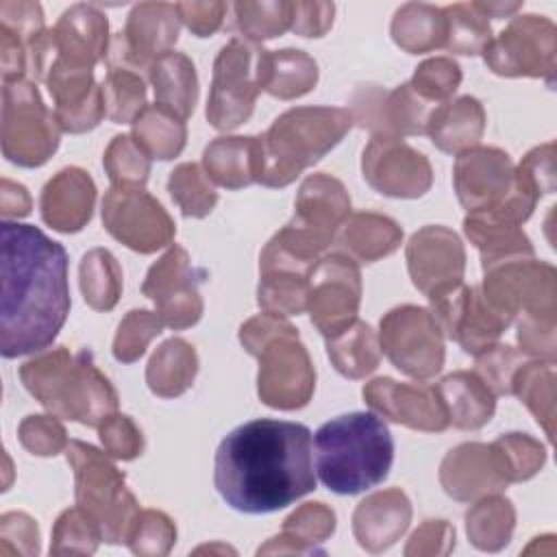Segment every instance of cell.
Listing matches in <instances>:
<instances>
[{"mask_svg":"<svg viewBox=\"0 0 557 557\" xmlns=\"http://www.w3.org/2000/svg\"><path fill=\"white\" fill-rule=\"evenodd\" d=\"M207 176L226 189H239L261 178V137H218L205 148Z\"/></svg>","mask_w":557,"mask_h":557,"instance_id":"25","label":"cell"},{"mask_svg":"<svg viewBox=\"0 0 557 557\" xmlns=\"http://www.w3.org/2000/svg\"><path fill=\"white\" fill-rule=\"evenodd\" d=\"M94 200L96 187L89 174L78 168H65L41 191V218L54 231L76 233L89 222Z\"/></svg>","mask_w":557,"mask_h":557,"instance_id":"21","label":"cell"},{"mask_svg":"<svg viewBox=\"0 0 557 557\" xmlns=\"http://www.w3.org/2000/svg\"><path fill=\"white\" fill-rule=\"evenodd\" d=\"M148 76L154 87L157 104H163L181 120H187L198 98V76L194 63L185 54L170 50L154 59Z\"/></svg>","mask_w":557,"mask_h":557,"instance_id":"28","label":"cell"},{"mask_svg":"<svg viewBox=\"0 0 557 557\" xmlns=\"http://www.w3.org/2000/svg\"><path fill=\"white\" fill-rule=\"evenodd\" d=\"M176 11L181 22L196 37H209L220 28L226 13V4L224 2H178Z\"/></svg>","mask_w":557,"mask_h":557,"instance_id":"56","label":"cell"},{"mask_svg":"<svg viewBox=\"0 0 557 557\" xmlns=\"http://www.w3.org/2000/svg\"><path fill=\"white\" fill-rule=\"evenodd\" d=\"M98 540L102 535L96 520L83 507H72L54 524L50 553H94Z\"/></svg>","mask_w":557,"mask_h":557,"instance_id":"44","label":"cell"},{"mask_svg":"<svg viewBox=\"0 0 557 557\" xmlns=\"http://www.w3.org/2000/svg\"><path fill=\"white\" fill-rule=\"evenodd\" d=\"M435 389L446 409L448 424L453 422L457 429H479L494 413V394L476 374H448Z\"/></svg>","mask_w":557,"mask_h":557,"instance_id":"27","label":"cell"},{"mask_svg":"<svg viewBox=\"0 0 557 557\" xmlns=\"http://www.w3.org/2000/svg\"><path fill=\"white\" fill-rule=\"evenodd\" d=\"M444 35H446L444 11L433 4H424V2L403 4L392 20V39L396 41V46H400L409 54L444 48Z\"/></svg>","mask_w":557,"mask_h":557,"instance_id":"30","label":"cell"},{"mask_svg":"<svg viewBox=\"0 0 557 557\" xmlns=\"http://www.w3.org/2000/svg\"><path fill=\"white\" fill-rule=\"evenodd\" d=\"M0 352L46 350L70 313L67 252L33 224H0Z\"/></svg>","mask_w":557,"mask_h":557,"instance_id":"1","label":"cell"},{"mask_svg":"<svg viewBox=\"0 0 557 557\" xmlns=\"http://www.w3.org/2000/svg\"><path fill=\"white\" fill-rule=\"evenodd\" d=\"M17 437L37 457H50L67 448L65 429L54 416H26L17 426Z\"/></svg>","mask_w":557,"mask_h":557,"instance_id":"47","label":"cell"},{"mask_svg":"<svg viewBox=\"0 0 557 557\" xmlns=\"http://www.w3.org/2000/svg\"><path fill=\"white\" fill-rule=\"evenodd\" d=\"M403 239L398 224L376 213H355L342 224L337 244L348 250L361 263H372L381 257L392 255Z\"/></svg>","mask_w":557,"mask_h":557,"instance_id":"29","label":"cell"},{"mask_svg":"<svg viewBox=\"0 0 557 557\" xmlns=\"http://www.w3.org/2000/svg\"><path fill=\"white\" fill-rule=\"evenodd\" d=\"M363 178L385 196L418 198L431 187V165L400 137L374 135L363 150Z\"/></svg>","mask_w":557,"mask_h":557,"instance_id":"16","label":"cell"},{"mask_svg":"<svg viewBox=\"0 0 557 557\" xmlns=\"http://www.w3.org/2000/svg\"><path fill=\"white\" fill-rule=\"evenodd\" d=\"M0 213L2 218H22L30 213V196L24 185L9 178L0 181Z\"/></svg>","mask_w":557,"mask_h":557,"instance_id":"58","label":"cell"},{"mask_svg":"<svg viewBox=\"0 0 557 557\" xmlns=\"http://www.w3.org/2000/svg\"><path fill=\"white\" fill-rule=\"evenodd\" d=\"M411 518V507L400 490H387L359 503L352 516V529L359 544L372 553L387 548L403 535Z\"/></svg>","mask_w":557,"mask_h":557,"instance_id":"23","label":"cell"},{"mask_svg":"<svg viewBox=\"0 0 557 557\" xmlns=\"http://www.w3.org/2000/svg\"><path fill=\"white\" fill-rule=\"evenodd\" d=\"M318 81V65L315 61L294 48H285L278 52H270L268 61V81H265V91L289 100L307 94L313 89Z\"/></svg>","mask_w":557,"mask_h":557,"instance_id":"34","label":"cell"},{"mask_svg":"<svg viewBox=\"0 0 557 557\" xmlns=\"http://www.w3.org/2000/svg\"><path fill=\"white\" fill-rule=\"evenodd\" d=\"M104 170L113 187H144L150 174V157L128 135H117L104 152Z\"/></svg>","mask_w":557,"mask_h":557,"instance_id":"42","label":"cell"},{"mask_svg":"<svg viewBox=\"0 0 557 557\" xmlns=\"http://www.w3.org/2000/svg\"><path fill=\"white\" fill-rule=\"evenodd\" d=\"M381 348L405 374L429 379L444 363L442 331L431 311L422 307H396L381 320Z\"/></svg>","mask_w":557,"mask_h":557,"instance_id":"10","label":"cell"},{"mask_svg":"<svg viewBox=\"0 0 557 557\" xmlns=\"http://www.w3.org/2000/svg\"><path fill=\"white\" fill-rule=\"evenodd\" d=\"M466 520H468L470 540L479 548L496 550L509 540L513 511L509 507V500L485 498L468 511Z\"/></svg>","mask_w":557,"mask_h":557,"instance_id":"39","label":"cell"},{"mask_svg":"<svg viewBox=\"0 0 557 557\" xmlns=\"http://www.w3.org/2000/svg\"><path fill=\"white\" fill-rule=\"evenodd\" d=\"M104 228L137 252H154L174 237L165 209L141 187H113L102 200Z\"/></svg>","mask_w":557,"mask_h":557,"instance_id":"13","label":"cell"},{"mask_svg":"<svg viewBox=\"0 0 557 557\" xmlns=\"http://www.w3.org/2000/svg\"><path fill=\"white\" fill-rule=\"evenodd\" d=\"M259 307L268 313L292 315L307 309V276L298 272H261Z\"/></svg>","mask_w":557,"mask_h":557,"instance_id":"40","label":"cell"},{"mask_svg":"<svg viewBox=\"0 0 557 557\" xmlns=\"http://www.w3.org/2000/svg\"><path fill=\"white\" fill-rule=\"evenodd\" d=\"M198 370V357L194 348L185 339H168L165 344L159 346V350L152 355L148 370H146V381L148 387L163 398H172L183 394Z\"/></svg>","mask_w":557,"mask_h":557,"instance_id":"31","label":"cell"},{"mask_svg":"<svg viewBox=\"0 0 557 557\" xmlns=\"http://www.w3.org/2000/svg\"><path fill=\"white\" fill-rule=\"evenodd\" d=\"M463 259L466 255L459 237L444 226H424L407 244L411 281L426 296L459 283L463 274Z\"/></svg>","mask_w":557,"mask_h":557,"instance_id":"20","label":"cell"},{"mask_svg":"<svg viewBox=\"0 0 557 557\" xmlns=\"http://www.w3.org/2000/svg\"><path fill=\"white\" fill-rule=\"evenodd\" d=\"M518 355L509 346H490L476 355V376L492 389V394H509L516 374Z\"/></svg>","mask_w":557,"mask_h":557,"instance_id":"50","label":"cell"},{"mask_svg":"<svg viewBox=\"0 0 557 557\" xmlns=\"http://www.w3.org/2000/svg\"><path fill=\"white\" fill-rule=\"evenodd\" d=\"M181 17L176 4L141 2L126 20L124 33H117L109 48V67L122 70H150L157 57L170 52L178 39Z\"/></svg>","mask_w":557,"mask_h":557,"instance_id":"14","label":"cell"},{"mask_svg":"<svg viewBox=\"0 0 557 557\" xmlns=\"http://www.w3.org/2000/svg\"><path fill=\"white\" fill-rule=\"evenodd\" d=\"M315 472L335 494H361L389 474L394 440L385 420L372 411H352L324 422L313 435Z\"/></svg>","mask_w":557,"mask_h":557,"instance_id":"3","label":"cell"},{"mask_svg":"<svg viewBox=\"0 0 557 557\" xmlns=\"http://www.w3.org/2000/svg\"><path fill=\"white\" fill-rule=\"evenodd\" d=\"M289 333H296V329L281 320L276 313H261L252 320H248L242 331H239V339L244 344V348L250 352V355H259V350L274 337L278 335H289Z\"/></svg>","mask_w":557,"mask_h":557,"instance_id":"55","label":"cell"},{"mask_svg":"<svg viewBox=\"0 0 557 557\" xmlns=\"http://www.w3.org/2000/svg\"><path fill=\"white\" fill-rule=\"evenodd\" d=\"M366 403L381 416L420 431H444L448 416L435 387L374 379L363 387Z\"/></svg>","mask_w":557,"mask_h":557,"instance_id":"19","label":"cell"},{"mask_svg":"<svg viewBox=\"0 0 557 557\" xmlns=\"http://www.w3.org/2000/svg\"><path fill=\"white\" fill-rule=\"evenodd\" d=\"M39 531L30 516L9 511L0 518V555H37Z\"/></svg>","mask_w":557,"mask_h":557,"instance_id":"52","label":"cell"},{"mask_svg":"<svg viewBox=\"0 0 557 557\" xmlns=\"http://www.w3.org/2000/svg\"><path fill=\"white\" fill-rule=\"evenodd\" d=\"M333 2H292V30L302 37H322L333 24Z\"/></svg>","mask_w":557,"mask_h":557,"instance_id":"54","label":"cell"},{"mask_svg":"<svg viewBox=\"0 0 557 557\" xmlns=\"http://www.w3.org/2000/svg\"><path fill=\"white\" fill-rule=\"evenodd\" d=\"M381 344L370 324L355 320L344 331L326 337V350L337 368L348 379H361L370 374L381 359Z\"/></svg>","mask_w":557,"mask_h":557,"instance_id":"32","label":"cell"},{"mask_svg":"<svg viewBox=\"0 0 557 557\" xmlns=\"http://www.w3.org/2000/svg\"><path fill=\"white\" fill-rule=\"evenodd\" d=\"M163 320L159 313H150V311H131L115 335L113 342V355L117 361L131 363L135 359H139L148 346V342L161 333L163 329Z\"/></svg>","mask_w":557,"mask_h":557,"instance_id":"46","label":"cell"},{"mask_svg":"<svg viewBox=\"0 0 557 557\" xmlns=\"http://www.w3.org/2000/svg\"><path fill=\"white\" fill-rule=\"evenodd\" d=\"M185 120L163 104L144 107V111L133 120V139L152 159H172L185 146Z\"/></svg>","mask_w":557,"mask_h":557,"instance_id":"33","label":"cell"},{"mask_svg":"<svg viewBox=\"0 0 557 557\" xmlns=\"http://www.w3.org/2000/svg\"><path fill=\"white\" fill-rule=\"evenodd\" d=\"M239 30L250 39H270L292 28V2H237L233 4Z\"/></svg>","mask_w":557,"mask_h":557,"instance_id":"43","label":"cell"},{"mask_svg":"<svg viewBox=\"0 0 557 557\" xmlns=\"http://www.w3.org/2000/svg\"><path fill=\"white\" fill-rule=\"evenodd\" d=\"M174 524L161 511H139L126 542L135 553H165L174 542Z\"/></svg>","mask_w":557,"mask_h":557,"instance_id":"48","label":"cell"},{"mask_svg":"<svg viewBox=\"0 0 557 557\" xmlns=\"http://www.w3.org/2000/svg\"><path fill=\"white\" fill-rule=\"evenodd\" d=\"M555 26L537 15H520L492 39L485 50V63L503 76H540L553 72Z\"/></svg>","mask_w":557,"mask_h":557,"instance_id":"15","label":"cell"},{"mask_svg":"<svg viewBox=\"0 0 557 557\" xmlns=\"http://www.w3.org/2000/svg\"><path fill=\"white\" fill-rule=\"evenodd\" d=\"M459 83H461L459 65L448 57H435L416 67V74L409 85L420 98L433 104H442L455 94Z\"/></svg>","mask_w":557,"mask_h":557,"instance_id":"45","label":"cell"},{"mask_svg":"<svg viewBox=\"0 0 557 557\" xmlns=\"http://www.w3.org/2000/svg\"><path fill=\"white\" fill-rule=\"evenodd\" d=\"M350 213L344 185L329 174H311L298 191L296 213L263 248L261 272L309 274L318 255L333 242Z\"/></svg>","mask_w":557,"mask_h":557,"instance_id":"4","label":"cell"},{"mask_svg":"<svg viewBox=\"0 0 557 557\" xmlns=\"http://www.w3.org/2000/svg\"><path fill=\"white\" fill-rule=\"evenodd\" d=\"M168 189L183 215L205 218L218 202V194L209 176L196 163H181L168 181Z\"/></svg>","mask_w":557,"mask_h":557,"instance_id":"41","label":"cell"},{"mask_svg":"<svg viewBox=\"0 0 557 557\" xmlns=\"http://www.w3.org/2000/svg\"><path fill=\"white\" fill-rule=\"evenodd\" d=\"M104 111L107 117L124 124L131 122L144 111L146 107V85L137 72L131 70H109L104 85H102Z\"/></svg>","mask_w":557,"mask_h":557,"instance_id":"37","label":"cell"},{"mask_svg":"<svg viewBox=\"0 0 557 557\" xmlns=\"http://www.w3.org/2000/svg\"><path fill=\"white\" fill-rule=\"evenodd\" d=\"M513 187L511 161L496 148H468L455 161V189L459 202L472 211L500 205Z\"/></svg>","mask_w":557,"mask_h":557,"instance_id":"18","label":"cell"},{"mask_svg":"<svg viewBox=\"0 0 557 557\" xmlns=\"http://www.w3.org/2000/svg\"><path fill=\"white\" fill-rule=\"evenodd\" d=\"M444 11L446 35L444 48L457 54H479L492 41V28L487 17L474 7V2L450 4Z\"/></svg>","mask_w":557,"mask_h":557,"instance_id":"36","label":"cell"},{"mask_svg":"<svg viewBox=\"0 0 557 557\" xmlns=\"http://www.w3.org/2000/svg\"><path fill=\"white\" fill-rule=\"evenodd\" d=\"M359 296V268L348 255H326L309 270L307 309L311 313V322L322 335L331 337L355 322Z\"/></svg>","mask_w":557,"mask_h":557,"instance_id":"11","label":"cell"},{"mask_svg":"<svg viewBox=\"0 0 557 557\" xmlns=\"http://www.w3.org/2000/svg\"><path fill=\"white\" fill-rule=\"evenodd\" d=\"M65 455L74 468L78 507L96 520L102 540H126L139 509L124 485V474L98 448L85 442H70Z\"/></svg>","mask_w":557,"mask_h":557,"instance_id":"7","label":"cell"},{"mask_svg":"<svg viewBox=\"0 0 557 557\" xmlns=\"http://www.w3.org/2000/svg\"><path fill=\"white\" fill-rule=\"evenodd\" d=\"M0 67H2L4 83L17 81L24 76V72H28L26 44L2 26H0Z\"/></svg>","mask_w":557,"mask_h":557,"instance_id":"57","label":"cell"},{"mask_svg":"<svg viewBox=\"0 0 557 557\" xmlns=\"http://www.w3.org/2000/svg\"><path fill=\"white\" fill-rule=\"evenodd\" d=\"M311 431L300 422L259 418L233 429L215 450L213 483L242 513H272L315 490Z\"/></svg>","mask_w":557,"mask_h":557,"instance_id":"2","label":"cell"},{"mask_svg":"<svg viewBox=\"0 0 557 557\" xmlns=\"http://www.w3.org/2000/svg\"><path fill=\"white\" fill-rule=\"evenodd\" d=\"M24 387L54 416L100 426L117 407V396L89 352L63 346L41 352L20 368Z\"/></svg>","mask_w":557,"mask_h":557,"instance_id":"5","label":"cell"},{"mask_svg":"<svg viewBox=\"0 0 557 557\" xmlns=\"http://www.w3.org/2000/svg\"><path fill=\"white\" fill-rule=\"evenodd\" d=\"M440 479L444 490L457 500L503 490L507 483L492 461L490 446L483 444H461L450 450L442 463Z\"/></svg>","mask_w":557,"mask_h":557,"instance_id":"24","label":"cell"},{"mask_svg":"<svg viewBox=\"0 0 557 557\" xmlns=\"http://www.w3.org/2000/svg\"><path fill=\"white\" fill-rule=\"evenodd\" d=\"M490 453L498 474L505 481L529 479L531 474L537 472V468L544 461V453L540 444H535L531 437L520 433H509L498 437L490 446Z\"/></svg>","mask_w":557,"mask_h":557,"instance_id":"38","label":"cell"},{"mask_svg":"<svg viewBox=\"0 0 557 557\" xmlns=\"http://www.w3.org/2000/svg\"><path fill=\"white\" fill-rule=\"evenodd\" d=\"M81 289L87 305L98 311H109L117 302L122 292V270L109 250L96 248L83 257Z\"/></svg>","mask_w":557,"mask_h":557,"instance_id":"35","label":"cell"},{"mask_svg":"<svg viewBox=\"0 0 557 557\" xmlns=\"http://www.w3.org/2000/svg\"><path fill=\"white\" fill-rule=\"evenodd\" d=\"M335 529V513L324 503H305L285 520L283 537L300 542H324Z\"/></svg>","mask_w":557,"mask_h":557,"instance_id":"49","label":"cell"},{"mask_svg":"<svg viewBox=\"0 0 557 557\" xmlns=\"http://www.w3.org/2000/svg\"><path fill=\"white\" fill-rule=\"evenodd\" d=\"M61 126L46 109L37 87L9 81L2 87V154L22 168L44 165L59 146Z\"/></svg>","mask_w":557,"mask_h":557,"instance_id":"9","label":"cell"},{"mask_svg":"<svg viewBox=\"0 0 557 557\" xmlns=\"http://www.w3.org/2000/svg\"><path fill=\"white\" fill-rule=\"evenodd\" d=\"M100 440L104 450L115 459H135L144 450L141 431L128 416L111 413L100 426Z\"/></svg>","mask_w":557,"mask_h":557,"instance_id":"51","label":"cell"},{"mask_svg":"<svg viewBox=\"0 0 557 557\" xmlns=\"http://www.w3.org/2000/svg\"><path fill=\"white\" fill-rule=\"evenodd\" d=\"M268 61V50L242 37H233L218 52L207 102V120L211 126L231 131L250 117L257 94L265 89Z\"/></svg>","mask_w":557,"mask_h":557,"instance_id":"8","label":"cell"},{"mask_svg":"<svg viewBox=\"0 0 557 557\" xmlns=\"http://www.w3.org/2000/svg\"><path fill=\"white\" fill-rule=\"evenodd\" d=\"M141 289L157 305L161 320L172 329L191 326L202 313L189 255L178 246H172L148 270Z\"/></svg>","mask_w":557,"mask_h":557,"instance_id":"17","label":"cell"},{"mask_svg":"<svg viewBox=\"0 0 557 557\" xmlns=\"http://www.w3.org/2000/svg\"><path fill=\"white\" fill-rule=\"evenodd\" d=\"M0 26L17 35L26 46L44 33V11L37 2L26 0H2L0 2Z\"/></svg>","mask_w":557,"mask_h":557,"instance_id":"53","label":"cell"},{"mask_svg":"<svg viewBox=\"0 0 557 557\" xmlns=\"http://www.w3.org/2000/svg\"><path fill=\"white\" fill-rule=\"evenodd\" d=\"M352 126V113L331 107H298L285 111L261 137L263 170L259 183L285 187L322 159Z\"/></svg>","mask_w":557,"mask_h":557,"instance_id":"6","label":"cell"},{"mask_svg":"<svg viewBox=\"0 0 557 557\" xmlns=\"http://www.w3.org/2000/svg\"><path fill=\"white\" fill-rule=\"evenodd\" d=\"M485 126L483 107L476 98L461 96L453 102H442L429 117L426 133L431 141L444 152H463L472 148Z\"/></svg>","mask_w":557,"mask_h":557,"instance_id":"26","label":"cell"},{"mask_svg":"<svg viewBox=\"0 0 557 557\" xmlns=\"http://www.w3.org/2000/svg\"><path fill=\"white\" fill-rule=\"evenodd\" d=\"M259 396L274 409L305 407L313 394L315 372L298 333L278 335L259 350Z\"/></svg>","mask_w":557,"mask_h":557,"instance_id":"12","label":"cell"},{"mask_svg":"<svg viewBox=\"0 0 557 557\" xmlns=\"http://www.w3.org/2000/svg\"><path fill=\"white\" fill-rule=\"evenodd\" d=\"M474 7L485 15V17H507L513 11H518L522 4L520 2H474Z\"/></svg>","mask_w":557,"mask_h":557,"instance_id":"59","label":"cell"},{"mask_svg":"<svg viewBox=\"0 0 557 557\" xmlns=\"http://www.w3.org/2000/svg\"><path fill=\"white\" fill-rule=\"evenodd\" d=\"M107 15L94 4L70 7L52 28L57 57L74 65L91 67L109 52Z\"/></svg>","mask_w":557,"mask_h":557,"instance_id":"22","label":"cell"}]
</instances>
